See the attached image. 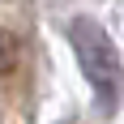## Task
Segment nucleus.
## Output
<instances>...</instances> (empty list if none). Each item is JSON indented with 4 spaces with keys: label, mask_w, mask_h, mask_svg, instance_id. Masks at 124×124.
Listing matches in <instances>:
<instances>
[{
    "label": "nucleus",
    "mask_w": 124,
    "mask_h": 124,
    "mask_svg": "<svg viewBox=\"0 0 124 124\" xmlns=\"http://www.w3.org/2000/svg\"><path fill=\"white\" fill-rule=\"evenodd\" d=\"M69 39H73V51L81 60V69H86L90 86L99 90V103L111 111L120 103V86H124V69H120V56H116V43L94 22H73Z\"/></svg>",
    "instance_id": "f257e3e1"
},
{
    "label": "nucleus",
    "mask_w": 124,
    "mask_h": 124,
    "mask_svg": "<svg viewBox=\"0 0 124 124\" xmlns=\"http://www.w3.org/2000/svg\"><path fill=\"white\" fill-rule=\"evenodd\" d=\"M26 22H30V0H0V30H4V39L26 34Z\"/></svg>",
    "instance_id": "f03ea898"
}]
</instances>
